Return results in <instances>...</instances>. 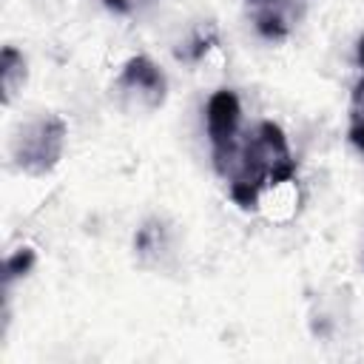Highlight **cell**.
<instances>
[{
  "label": "cell",
  "mask_w": 364,
  "mask_h": 364,
  "mask_svg": "<svg viewBox=\"0 0 364 364\" xmlns=\"http://www.w3.org/2000/svg\"><path fill=\"white\" fill-rule=\"evenodd\" d=\"M205 128H208V139H210V159H213V171L225 179L239 142H242V102L236 97V91L230 88H219L208 97L205 105Z\"/></svg>",
  "instance_id": "3"
},
{
  "label": "cell",
  "mask_w": 364,
  "mask_h": 364,
  "mask_svg": "<svg viewBox=\"0 0 364 364\" xmlns=\"http://www.w3.org/2000/svg\"><path fill=\"white\" fill-rule=\"evenodd\" d=\"M34 262H37V253H34L31 247H20V250H14V253L3 262V290L9 293L11 284H14L17 279H23V276L34 267Z\"/></svg>",
  "instance_id": "7"
},
{
  "label": "cell",
  "mask_w": 364,
  "mask_h": 364,
  "mask_svg": "<svg viewBox=\"0 0 364 364\" xmlns=\"http://www.w3.org/2000/svg\"><path fill=\"white\" fill-rule=\"evenodd\" d=\"M350 142L364 151V77L355 82L353 88V100H350V128H347Z\"/></svg>",
  "instance_id": "8"
},
{
  "label": "cell",
  "mask_w": 364,
  "mask_h": 364,
  "mask_svg": "<svg viewBox=\"0 0 364 364\" xmlns=\"http://www.w3.org/2000/svg\"><path fill=\"white\" fill-rule=\"evenodd\" d=\"M148 3H154V0H105V6L117 14H134V11L145 9Z\"/></svg>",
  "instance_id": "9"
},
{
  "label": "cell",
  "mask_w": 364,
  "mask_h": 364,
  "mask_svg": "<svg viewBox=\"0 0 364 364\" xmlns=\"http://www.w3.org/2000/svg\"><path fill=\"white\" fill-rule=\"evenodd\" d=\"M230 199L242 210H256L259 193L284 182H296V159L279 122L262 119L253 131L242 134L236 159L228 171Z\"/></svg>",
  "instance_id": "1"
},
{
  "label": "cell",
  "mask_w": 364,
  "mask_h": 364,
  "mask_svg": "<svg viewBox=\"0 0 364 364\" xmlns=\"http://www.w3.org/2000/svg\"><path fill=\"white\" fill-rule=\"evenodd\" d=\"M304 0H245V9L264 40H284L301 17Z\"/></svg>",
  "instance_id": "5"
},
{
  "label": "cell",
  "mask_w": 364,
  "mask_h": 364,
  "mask_svg": "<svg viewBox=\"0 0 364 364\" xmlns=\"http://www.w3.org/2000/svg\"><path fill=\"white\" fill-rule=\"evenodd\" d=\"M355 60H358V65H364V37L358 40V48H355Z\"/></svg>",
  "instance_id": "10"
},
{
  "label": "cell",
  "mask_w": 364,
  "mask_h": 364,
  "mask_svg": "<svg viewBox=\"0 0 364 364\" xmlns=\"http://www.w3.org/2000/svg\"><path fill=\"white\" fill-rule=\"evenodd\" d=\"M114 91L119 94L122 108L136 111V114H151V111L162 108V102L168 97V80L151 57L136 54V57L125 60V65L114 82Z\"/></svg>",
  "instance_id": "4"
},
{
  "label": "cell",
  "mask_w": 364,
  "mask_h": 364,
  "mask_svg": "<svg viewBox=\"0 0 364 364\" xmlns=\"http://www.w3.org/2000/svg\"><path fill=\"white\" fill-rule=\"evenodd\" d=\"M26 77H28V68H26L23 51H17L14 46H6L3 54H0V88H3V102L6 105L26 85Z\"/></svg>",
  "instance_id": "6"
},
{
  "label": "cell",
  "mask_w": 364,
  "mask_h": 364,
  "mask_svg": "<svg viewBox=\"0 0 364 364\" xmlns=\"http://www.w3.org/2000/svg\"><path fill=\"white\" fill-rule=\"evenodd\" d=\"M65 148V122L57 114H43L20 128L11 142V159L23 173L46 176L57 168Z\"/></svg>",
  "instance_id": "2"
}]
</instances>
